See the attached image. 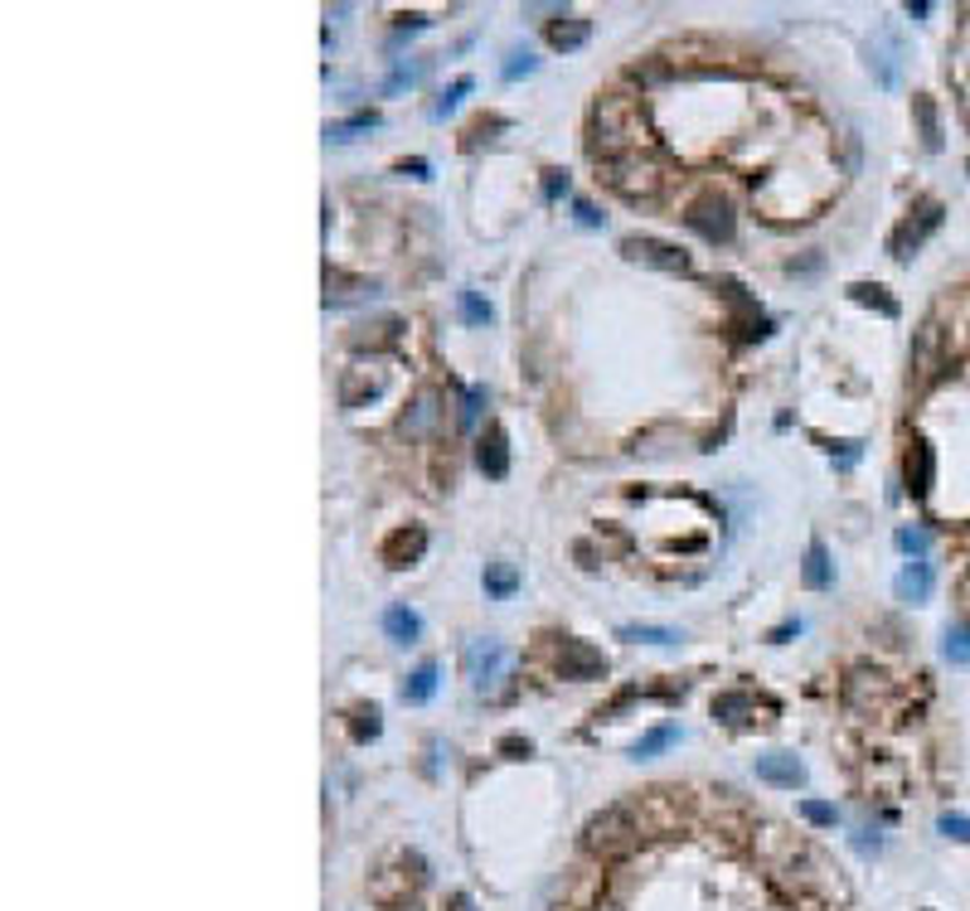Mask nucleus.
Masks as SVG:
<instances>
[{
    "mask_svg": "<svg viewBox=\"0 0 970 911\" xmlns=\"http://www.w3.org/2000/svg\"><path fill=\"white\" fill-rule=\"evenodd\" d=\"M932 475H936V456L918 437V441H912V451H908V490H912V500H922V495L932 490Z\"/></svg>",
    "mask_w": 970,
    "mask_h": 911,
    "instance_id": "16",
    "label": "nucleus"
},
{
    "mask_svg": "<svg viewBox=\"0 0 970 911\" xmlns=\"http://www.w3.org/2000/svg\"><path fill=\"white\" fill-rule=\"evenodd\" d=\"M617 635H621V640H631V645H660V649H665V645H679V640H684V635L675 631V625H641V621H627Z\"/></svg>",
    "mask_w": 970,
    "mask_h": 911,
    "instance_id": "20",
    "label": "nucleus"
},
{
    "mask_svg": "<svg viewBox=\"0 0 970 911\" xmlns=\"http://www.w3.org/2000/svg\"><path fill=\"white\" fill-rule=\"evenodd\" d=\"M621 253H627L631 263H641V267H655V272H679V277L689 272V257L679 253L675 243H660V238H627Z\"/></svg>",
    "mask_w": 970,
    "mask_h": 911,
    "instance_id": "7",
    "label": "nucleus"
},
{
    "mask_svg": "<svg viewBox=\"0 0 970 911\" xmlns=\"http://www.w3.org/2000/svg\"><path fill=\"white\" fill-rule=\"evenodd\" d=\"M423 552H427V529L413 524V529H398V534L384 544V562H388L393 572H403V568H413Z\"/></svg>",
    "mask_w": 970,
    "mask_h": 911,
    "instance_id": "12",
    "label": "nucleus"
},
{
    "mask_svg": "<svg viewBox=\"0 0 970 911\" xmlns=\"http://www.w3.org/2000/svg\"><path fill=\"white\" fill-rule=\"evenodd\" d=\"M587 35H592V20H582V15H568V20H554V25H548V45L563 49V53L582 49Z\"/></svg>",
    "mask_w": 970,
    "mask_h": 911,
    "instance_id": "18",
    "label": "nucleus"
},
{
    "mask_svg": "<svg viewBox=\"0 0 970 911\" xmlns=\"http://www.w3.org/2000/svg\"><path fill=\"white\" fill-rule=\"evenodd\" d=\"M942 649H946V659H951V665H970V625H946Z\"/></svg>",
    "mask_w": 970,
    "mask_h": 911,
    "instance_id": "31",
    "label": "nucleus"
},
{
    "mask_svg": "<svg viewBox=\"0 0 970 911\" xmlns=\"http://www.w3.org/2000/svg\"><path fill=\"white\" fill-rule=\"evenodd\" d=\"M451 911H476V902H471L466 892H457V897H451Z\"/></svg>",
    "mask_w": 970,
    "mask_h": 911,
    "instance_id": "45",
    "label": "nucleus"
},
{
    "mask_svg": "<svg viewBox=\"0 0 970 911\" xmlns=\"http://www.w3.org/2000/svg\"><path fill=\"white\" fill-rule=\"evenodd\" d=\"M374 126H379V112H360V117H350V122H330L326 141L330 146H344V141H354L360 132H374Z\"/></svg>",
    "mask_w": 970,
    "mask_h": 911,
    "instance_id": "26",
    "label": "nucleus"
},
{
    "mask_svg": "<svg viewBox=\"0 0 970 911\" xmlns=\"http://www.w3.org/2000/svg\"><path fill=\"white\" fill-rule=\"evenodd\" d=\"M645 136H651V126H645V112L635 97L611 93L592 107V156L602 160L631 156V150L645 146Z\"/></svg>",
    "mask_w": 970,
    "mask_h": 911,
    "instance_id": "1",
    "label": "nucleus"
},
{
    "mask_svg": "<svg viewBox=\"0 0 970 911\" xmlns=\"http://www.w3.org/2000/svg\"><path fill=\"white\" fill-rule=\"evenodd\" d=\"M602 184L621 199H655L665 190V166L651 156V150H631V156L617 160H602Z\"/></svg>",
    "mask_w": 970,
    "mask_h": 911,
    "instance_id": "2",
    "label": "nucleus"
},
{
    "mask_svg": "<svg viewBox=\"0 0 970 911\" xmlns=\"http://www.w3.org/2000/svg\"><path fill=\"white\" fill-rule=\"evenodd\" d=\"M912 117H918V126H922V146L942 150V122H936V102H932V97H912Z\"/></svg>",
    "mask_w": 970,
    "mask_h": 911,
    "instance_id": "23",
    "label": "nucleus"
},
{
    "mask_svg": "<svg viewBox=\"0 0 970 911\" xmlns=\"http://www.w3.org/2000/svg\"><path fill=\"white\" fill-rule=\"evenodd\" d=\"M364 291L374 296V287H364V281H350L344 272H326V306H350V301H364Z\"/></svg>",
    "mask_w": 970,
    "mask_h": 911,
    "instance_id": "22",
    "label": "nucleus"
},
{
    "mask_svg": "<svg viewBox=\"0 0 970 911\" xmlns=\"http://www.w3.org/2000/svg\"><path fill=\"white\" fill-rule=\"evenodd\" d=\"M757 780L781 786V790H801L805 786V766L796 762L791 752H767V756H757Z\"/></svg>",
    "mask_w": 970,
    "mask_h": 911,
    "instance_id": "11",
    "label": "nucleus"
},
{
    "mask_svg": "<svg viewBox=\"0 0 970 911\" xmlns=\"http://www.w3.org/2000/svg\"><path fill=\"white\" fill-rule=\"evenodd\" d=\"M573 190V180H568V170H544V199H563V194Z\"/></svg>",
    "mask_w": 970,
    "mask_h": 911,
    "instance_id": "38",
    "label": "nucleus"
},
{
    "mask_svg": "<svg viewBox=\"0 0 970 911\" xmlns=\"http://www.w3.org/2000/svg\"><path fill=\"white\" fill-rule=\"evenodd\" d=\"M461 669H466V679H471V689H476V693H495V689H500V679H505V669H510V649H505L500 640L481 635V640H471V645L461 649Z\"/></svg>",
    "mask_w": 970,
    "mask_h": 911,
    "instance_id": "4",
    "label": "nucleus"
},
{
    "mask_svg": "<svg viewBox=\"0 0 970 911\" xmlns=\"http://www.w3.org/2000/svg\"><path fill=\"white\" fill-rule=\"evenodd\" d=\"M912 368H918V378H932L936 368H942V325L926 320L918 330V344H912Z\"/></svg>",
    "mask_w": 970,
    "mask_h": 911,
    "instance_id": "14",
    "label": "nucleus"
},
{
    "mask_svg": "<svg viewBox=\"0 0 970 911\" xmlns=\"http://www.w3.org/2000/svg\"><path fill=\"white\" fill-rule=\"evenodd\" d=\"M500 752H510V756H530V742H524V737H505Z\"/></svg>",
    "mask_w": 970,
    "mask_h": 911,
    "instance_id": "43",
    "label": "nucleus"
},
{
    "mask_svg": "<svg viewBox=\"0 0 970 911\" xmlns=\"http://www.w3.org/2000/svg\"><path fill=\"white\" fill-rule=\"evenodd\" d=\"M573 219H578L582 228H602V214H597V209H592V204H587V199H578V204H573Z\"/></svg>",
    "mask_w": 970,
    "mask_h": 911,
    "instance_id": "40",
    "label": "nucleus"
},
{
    "mask_svg": "<svg viewBox=\"0 0 970 911\" xmlns=\"http://www.w3.org/2000/svg\"><path fill=\"white\" fill-rule=\"evenodd\" d=\"M384 635L393 640V645H417L423 621H417L413 606H388V611H384Z\"/></svg>",
    "mask_w": 970,
    "mask_h": 911,
    "instance_id": "17",
    "label": "nucleus"
},
{
    "mask_svg": "<svg viewBox=\"0 0 970 911\" xmlns=\"http://www.w3.org/2000/svg\"><path fill=\"white\" fill-rule=\"evenodd\" d=\"M675 742H679V728H675V722H665V728L645 732V737H641V742H635V746H631V756H635V762H645V756L665 752V746H675Z\"/></svg>",
    "mask_w": 970,
    "mask_h": 911,
    "instance_id": "27",
    "label": "nucleus"
},
{
    "mask_svg": "<svg viewBox=\"0 0 970 911\" xmlns=\"http://www.w3.org/2000/svg\"><path fill=\"white\" fill-rule=\"evenodd\" d=\"M427 160H403V166H398V175H413V180H427Z\"/></svg>",
    "mask_w": 970,
    "mask_h": 911,
    "instance_id": "42",
    "label": "nucleus"
},
{
    "mask_svg": "<svg viewBox=\"0 0 970 911\" xmlns=\"http://www.w3.org/2000/svg\"><path fill=\"white\" fill-rule=\"evenodd\" d=\"M437 388H417V398H413V408H408V417H403V432L408 437H423L427 427L437 422Z\"/></svg>",
    "mask_w": 970,
    "mask_h": 911,
    "instance_id": "19",
    "label": "nucleus"
},
{
    "mask_svg": "<svg viewBox=\"0 0 970 911\" xmlns=\"http://www.w3.org/2000/svg\"><path fill=\"white\" fill-rule=\"evenodd\" d=\"M748 713H752V699H748V693H724V699L714 703V718H724L728 728L748 722Z\"/></svg>",
    "mask_w": 970,
    "mask_h": 911,
    "instance_id": "29",
    "label": "nucleus"
},
{
    "mask_svg": "<svg viewBox=\"0 0 970 911\" xmlns=\"http://www.w3.org/2000/svg\"><path fill=\"white\" fill-rule=\"evenodd\" d=\"M485 592H490L495 602L514 596L520 592V568H514V562H485Z\"/></svg>",
    "mask_w": 970,
    "mask_h": 911,
    "instance_id": "21",
    "label": "nucleus"
},
{
    "mask_svg": "<svg viewBox=\"0 0 970 911\" xmlns=\"http://www.w3.org/2000/svg\"><path fill=\"white\" fill-rule=\"evenodd\" d=\"M801 582H805V587H811V592H825L829 582H835V562H829V548L821 544V538H811V544H805Z\"/></svg>",
    "mask_w": 970,
    "mask_h": 911,
    "instance_id": "15",
    "label": "nucleus"
},
{
    "mask_svg": "<svg viewBox=\"0 0 970 911\" xmlns=\"http://www.w3.org/2000/svg\"><path fill=\"white\" fill-rule=\"evenodd\" d=\"M457 311H461V320H466V325H490L495 320L490 301L476 296V291H457Z\"/></svg>",
    "mask_w": 970,
    "mask_h": 911,
    "instance_id": "28",
    "label": "nucleus"
},
{
    "mask_svg": "<svg viewBox=\"0 0 970 911\" xmlns=\"http://www.w3.org/2000/svg\"><path fill=\"white\" fill-rule=\"evenodd\" d=\"M936 829H942L946 839H956V843H970V819L966 815H942V819H936Z\"/></svg>",
    "mask_w": 970,
    "mask_h": 911,
    "instance_id": "39",
    "label": "nucleus"
},
{
    "mask_svg": "<svg viewBox=\"0 0 970 911\" xmlns=\"http://www.w3.org/2000/svg\"><path fill=\"white\" fill-rule=\"evenodd\" d=\"M379 732H384V713L374 708V703H369V708L354 713V722H350V737H354V742H374Z\"/></svg>",
    "mask_w": 970,
    "mask_h": 911,
    "instance_id": "30",
    "label": "nucleus"
},
{
    "mask_svg": "<svg viewBox=\"0 0 970 911\" xmlns=\"http://www.w3.org/2000/svg\"><path fill=\"white\" fill-rule=\"evenodd\" d=\"M476 465L490 481H505V475H510V441H505L500 427H485L476 437Z\"/></svg>",
    "mask_w": 970,
    "mask_h": 911,
    "instance_id": "10",
    "label": "nucleus"
},
{
    "mask_svg": "<svg viewBox=\"0 0 970 911\" xmlns=\"http://www.w3.org/2000/svg\"><path fill=\"white\" fill-rule=\"evenodd\" d=\"M558 675L573 679V683L607 679V655H602L597 645H587V640H573V635H568L563 645H558Z\"/></svg>",
    "mask_w": 970,
    "mask_h": 911,
    "instance_id": "6",
    "label": "nucleus"
},
{
    "mask_svg": "<svg viewBox=\"0 0 970 911\" xmlns=\"http://www.w3.org/2000/svg\"><path fill=\"white\" fill-rule=\"evenodd\" d=\"M893 544H898L902 552H908V558H922V552H926V544H932V538H926L922 529H898V534H893Z\"/></svg>",
    "mask_w": 970,
    "mask_h": 911,
    "instance_id": "36",
    "label": "nucleus"
},
{
    "mask_svg": "<svg viewBox=\"0 0 970 911\" xmlns=\"http://www.w3.org/2000/svg\"><path fill=\"white\" fill-rule=\"evenodd\" d=\"M534 69H538L534 53H510V63L500 69V78H505V83H520V78H530Z\"/></svg>",
    "mask_w": 970,
    "mask_h": 911,
    "instance_id": "34",
    "label": "nucleus"
},
{
    "mask_svg": "<svg viewBox=\"0 0 970 911\" xmlns=\"http://www.w3.org/2000/svg\"><path fill=\"white\" fill-rule=\"evenodd\" d=\"M839 465H854L859 461V441H839V451H829Z\"/></svg>",
    "mask_w": 970,
    "mask_h": 911,
    "instance_id": "41",
    "label": "nucleus"
},
{
    "mask_svg": "<svg viewBox=\"0 0 970 911\" xmlns=\"http://www.w3.org/2000/svg\"><path fill=\"white\" fill-rule=\"evenodd\" d=\"M582 843H587V853H597V859H617V853H627L635 843V819L621 805H607L602 815H592L582 824Z\"/></svg>",
    "mask_w": 970,
    "mask_h": 911,
    "instance_id": "3",
    "label": "nucleus"
},
{
    "mask_svg": "<svg viewBox=\"0 0 970 911\" xmlns=\"http://www.w3.org/2000/svg\"><path fill=\"white\" fill-rule=\"evenodd\" d=\"M849 296H854L859 306H873L878 316H888V320L898 316V301H893L883 287H873V281H854V287H849Z\"/></svg>",
    "mask_w": 970,
    "mask_h": 911,
    "instance_id": "25",
    "label": "nucleus"
},
{
    "mask_svg": "<svg viewBox=\"0 0 970 911\" xmlns=\"http://www.w3.org/2000/svg\"><path fill=\"white\" fill-rule=\"evenodd\" d=\"M801 815L811 819V824H821V829H829L839 815H835V805H825V800H801Z\"/></svg>",
    "mask_w": 970,
    "mask_h": 911,
    "instance_id": "37",
    "label": "nucleus"
},
{
    "mask_svg": "<svg viewBox=\"0 0 970 911\" xmlns=\"http://www.w3.org/2000/svg\"><path fill=\"white\" fill-rule=\"evenodd\" d=\"M936 228H942V204H936V199H922L912 219H902L898 228H893L888 253L898 257V263H912V257H918V247L936 233Z\"/></svg>",
    "mask_w": 970,
    "mask_h": 911,
    "instance_id": "5",
    "label": "nucleus"
},
{
    "mask_svg": "<svg viewBox=\"0 0 970 911\" xmlns=\"http://www.w3.org/2000/svg\"><path fill=\"white\" fill-rule=\"evenodd\" d=\"M417 83V63H393V73L384 78V97H393V93H403V88H413Z\"/></svg>",
    "mask_w": 970,
    "mask_h": 911,
    "instance_id": "33",
    "label": "nucleus"
},
{
    "mask_svg": "<svg viewBox=\"0 0 970 911\" xmlns=\"http://www.w3.org/2000/svg\"><path fill=\"white\" fill-rule=\"evenodd\" d=\"M384 393V368H344L340 374V408L354 412Z\"/></svg>",
    "mask_w": 970,
    "mask_h": 911,
    "instance_id": "9",
    "label": "nucleus"
},
{
    "mask_svg": "<svg viewBox=\"0 0 970 911\" xmlns=\"http://www.w3.org/2000/svg\"><path fill=\"white\" fill-rule=\"evenodd\" d=\"M437 693V665L427 659V665H417L413 675H408V683H403V703H427Z\"/></svg>",
    "mask_w": 970,
    "mask_h": 911,
    "instance_id": "24",
    "label": "nucleus"
},
{
    "mask_svg": "<svg viewBox=\"0 0 970 911\" xmlns=\"http://www.w3.org/2000/svg\"><path fill=\"white\" fill-rule=\"evenodd\" d=\"M796 631H801V621H786V625H776V631H772V640L781 645V640H786V635H796Z\"/></svg>",
    "mask_w": 970,
    "mask_h": 911,
    "instance_id": "44",
    "label": "nucleus"
},
{
    "mask_svg": "<svg viewBox=\"0 0 970 911\" xmlns=\"http://www.w3.org/2000/svg\"><path fill=\"white\" fill-rule=\"evenodd\" d=\"M932 562H922V558H912L908 568L898 572V582H893V592H898V602H908V606H922L926 596H932Z\"/></svg>",
    "mask_w": 970,
    "mask_h": 911,
    "instance_id": "13",
    "label": "nucleus"
},
{
    "mask_svg": "<svg viewBox=\"0 0 970 911\" xmlns=\"http://www.w3.org/2000/svg\"><path fill=\"white\" fill-rule=\"evenodd\" d=\"M485 408V388H461V427H476Z\"/></svg>",
    "mask_w": 970,
    "mask_h": 911,
    "instance_id": "35",
    "label": "nucleus"
},
{
    "mask_svg": "<svg viewBox=\"0 0 970 911\" xmlns=\"http://www.w3.org/2000/svg\"><path fill=\"white\" fill-rule=\"evenodd\" d=\"M684 223L694 228L704 243H728V238H732V204L718 199V194H714V199H699L694 209L684 214Z\"/></svg>",
    "mask_w": 970,
    "mask_h": 911,
    "instance_id": "8",
    "label": "nucleus"
},
{
    "mask_svg": "<svg viewBox=\"0 0 970 911\" xmlns=\"http://www.w3.org/2000/svg\"><path fill=\"white\" fill-rule=\"evenodd\" d=\"M466 93H471V78H457V83H451V88H447V93H441L437 102H433V117H437V122H441V117H451V112H457V107H461V97H466Z\"/></svg>",
    "mask_w": 970,
    "mask_h": 911,
    "instance_id": "32",
    "label": "nucleus"
}]
</instances>
